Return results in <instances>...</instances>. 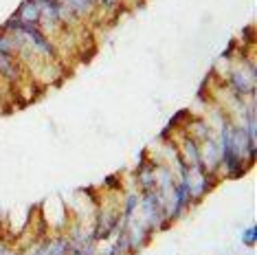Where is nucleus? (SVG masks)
Masks as SVG:
<instances>
[{"instance_id": "obj_1", "label": "nucleus", "mask_w": 257, "mask_h": 255, "mask_svg": "<svg viewBox=\"0 0 257 255\" xmlns=\"http://www.w3.org/2000/svg\"><path fill=\"white\" fill-rule=\"evenodd\" d=\"M244 64L242 66H235L226 73V86H229L231 95L233 97H255V77H257V71H255V62L253 60H246L242 57Z\"/></svg>"}, {"instance_id": "obj_2", "label": "nucleus", "mask_w": 257, "mask_h": 255, "mask_svg": "<svg viewBox=\"0 0 257 255\" xmlns=\"http://www.w3.org/2000/svg\"><path fill=\"white\" fill-rule=\"evenodd\" d=\"M125 233H127V244H130V253H141L145 246L150 244V240H152V231L143 224V220L141 218H132L130 222H127V229H125Z\"/></svg>"}, {"instance_id": "obj_3", "label": "nucleus", "mask_w": 257, "mask_h": 255, "mask_svg": "<svg viewBox=\"0 0 257 255\" xmlns=\"http://www.w3.org/2000/svg\"><path fill=\"white\" fill-rule=\"evenodd\" d=\"M200 163L207 172L220 174V148H218L215 135L200 143Z\"/></svg>"}, {"instance_id": "obj_4", "label": "nucleus", "mask_w": 257, "mask_h": 255, "mask_svg": "<svg viewBox=\"0 0 257 255\" xmlns=\"http://www.w3.org/2000/svg\"><path fill=\"white\" fill-rule=\"evenodd\" d=\"M25 75L22 62L16 55H0V79L9 84H18Z\"/></svg>"}, {"instance_id": "obj_5", "label": "nucleus", "mask_w": 257, "mask_h": 255, "mask_svg": "<svg viewBox=\"0 0 257 255\" xmlns=\"http://www.w3.org/2000/svg\"><path fill=\"white\" fill-rule=\"evenodd\" d=\"M176 143H178V152L183 154V159H185L187 165H189V167L202 165L200 163V143H198L196 139H191L189 135H185V132H183L180 141H176Z\"/></svg>"}, {"instance_id": "obj_6", "label": "nucleus", "mask_w": 257, "mask_h": 255, "mask_svg": "<svg viewBox=\"0 0 257 255\" xmlns=\"http://www.w3.org/2000/svg\"><path fill=\"white\" fill-rule=\"evenodd\" d=\"M185 135H189L191 139H196L198 143H202V141H207L209 137H213L215 132H213V128L211 123H209L207 119H202V117H191V121L187 123L185 128Z\"/></svg>"}, {"instance_id": "obj_7", "label": "nucleus", "mask_w": 257, "mask_h": 255, "mask_svg": "<svg viewBox=\"0 0 257 255\" xmlns=\"http://www.w3.org/2000/svg\"><path fill=\"white\" fill-rule=\"evenodd\" d=\"M57 3H62L64 7L71 11L73 16H77L79 20H88L90 16L97 11L92 0H57Z\"/></svg>"}, {"instance_id": "obj_8", "label": "nucleus", "mask_w": 257, "mask_h": 255, "mask_svg": "<svg viewBox=\"0 0 257 255\" xmlns=\"http://www.w3.org/2000/svg\"><path fill=\"white\" fill-rule=\"evenodd\" d=\"M16 18H20L22 22H31L38 25L40 22V0H25L18 9L14 11Z\"/></svg>"}, {"instance_id": "obj_9", "label": "nucleus", "mask_w": 257, "mask_h": 255, "mask_svg": "<svg viewBox=\"0 0 257 255\" xmlns=\"http://www.w3.org/2000/svg\"><path fill=\"white\" fill-rule=\"evenodd\" d=\"M137 176V185H139V191H150V189H156V174H154V159L152 163H148L145 167L134 172Z\"/></svg>"}, {"instance_id": "obj_10", "label": "nucleus", "mask_w": 257, "mask_h": 255, "mask_svg": "<svg viewBox=\"0 0 257 255\" xmlns=\"http://www.w3.org/2000/svg\"><path fill=\"white\" fill-rule=\"evenodd\" d=\"M139 205H141V191H127L123 198V207H121V218L130 222V220L137 216Z\"/></svg>"}, {"instance_id": "obj_11", "label": "nucleus", "mask_w": 257, "mask_h": 255, "mask_svg": "<svg viewBox=\"0 0 257 255\" xmlns=\"http://www.w3.org/2000/svg\"><path fill=\"white\" fill-rule=\"evenodd\" d=\"M71 240H68V235H55L49 240V255H68L71 253Z\"/></svg>"}, {"instance_id": "obj_12", "label": "nucleus", "mask_w": 257, "mask_h": 255, "mask_svg": "<svg viewBox=\"0 0 257 255\" xmlns=\"http://www.w3.org/2000/svg\"><path fill=\"white\" fill-rule=\"evenodd\" d=\"M0 55H18L16 38L7 31H0Z\"/></svg>"}, {"instance_id": "obj_13", "label": "nucleus", "mask_w": 257, "mask_h": 255, "mask_svg": "<svg viewBox=\"0 0 257 255\" xmlns=\"http://www.w3.org/2000/svg\"><path fill=\"white\" fill-rule=\"evenodd\" d=\"M125 253H130V244H127V233L121 231V233H116L114 244L108 248L106 255H125Z\"/></svg>"}, {"instance_id": "obj_14", "label": "nucleus", "mask_w": 257, "mask_h": 255, "mask_svg": "<svg viewBox=\"0 0 257 255\" xmlns=\"http://www.w3.org/2000/svg\"><path fill=\"white\" fill-rule=\"evenodd\" d=\"M95 5H97V9L108 11V14L116 16L119 14V9L123 7V0H95Z\"/></svg>"}, {"instance_id": "obj_15", "label": "nucleus", "mask_w": 257, "mask_h": 255, "mask_svg": "<svg viewBox=\"0 0 257 255\" xmlns=\"http://www.w3.org/2000/svg\"><path fill=\"white\" fill-rule=\"evenodd\" d=\"M242 244L248 246V248H253L257 244V227L255 224L253 227H248L246 231H242Z\"/></svg>"}, {"instance_id": "obj_16", "label": "nucleus", "mask_w": 257, "mask_h": 255, "mask_svg": "<svg viewBox=\"0 0 257 255\" xmlns=\"http://www.w3.org/2000/svg\"><path fill=\"white\" fill-rule=\"evenodd\" d=\"M235 51H237V42H231L224 51H222L220 60H222V62H231V60H233V53H235Z\"/></svg>"}, {"instance_id": "obj_17", "label": "nucleus", "mask_w": 257, "mask_h": 255, "mask_svg": "<svg viewBox=\"0 0 257 255\" xmlns=\"http://www.w3.org/2000/svg\"><path fill=\"white\" fill-rule=\"evenodd\" d=\"M106 187H110V189H116V187H121V178H119V174H110V176L106 178Z\"/></svg>"}, {"instance_id": "obj_18", "label": "nucleus", "mask_w": 257, "mask_h": 255, "mask_svg": "<svg viewBox=\"0 0 257 255\" xmlns=\"http://www.w3.org/2000/svg\"><path fill=\"white\" fill-rule=\"evenodd\" d=\"M244 42H248V44H253V27H248V29H244Z\"/></svg>"}]
</instances>
